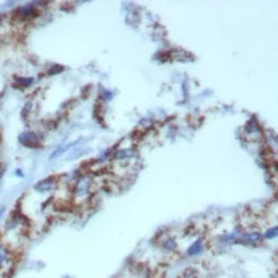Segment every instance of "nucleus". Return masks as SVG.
Instances as JSON below:
<instances>
[{
  "instance_id": "7ed1b4c3",
  "label": "nucleus",
  "mask_w": 278,
  "mask_h": 278,
  "mask_svg": "<svg viewBox=\"0 0 278 278\" xmlns=\"http://www.w3.org/2000/svg\"><path fill=\"white\" fill-rule=\"evenodd\" d=\"M262 240V234L259 232H243L239 239H237V243H242V245H259Z\"/></svg>"
},
{
  "instance_id": "0eeeda50",
  "label": "nucleus",
  "mask_w": 278,
  "mask_h": 278,
  "mask_svg": "<svg viewBox=\"0 0 278 278\" xmlns=\"http://www.w3.org/2000/svg\"><path fill=\"white\" fill-rule=\"evenodd\" d=\"M161 246H162V250H165L167 253H172L177 250V242L170 237H165L164 240H161Z\"/></svg>"
},
{
  "instance_id": "20e7f679",
  "label": "nucleus",
  "mask_w": 278,
  "mask_h": 278,
  "mask_svg": "<svg viewBox=\"0 0 278 278\" xmlns=\"http://www.w3.org/2000/svg\"><path fill=\"white\" fill-rule=\"evenodd\" d=\"M14 16L23 19V21H26V19H29V18L37 16V10H35L34 7H30V5H29V7H21V8H18L16 11H14Z\"/></svg>"
},
{
  "instance_id": "9d476101",
  "label": "nucleus",
  "mask_w": 278,
  "mask_h": 278,
  "mask_svg": "<svg viewBox=\"0 0 278 278\" xmlns=\"http://www.w3.org/2000/svg\"><path fill=\"white\" fill-rule=\"evenodd\" d=\"M16 175H18V177H23L24 174H23V170H19V168H18V170H16Z\"/></svg>"
},
{
  "instance_id": "423d86ee",
  "label": "nucleus",
  "mask_w": 278,
  "mask_h": 278,
  "mask_svg": "<svg viewBox=\"0 0 278 278\" xmlns=\"http://www.w3.org/2000/svg\"><path fill=\"white\" fill-rule=\"evenodd\" d=\"M202 251H204V240L199 239V240H196V242L189 246L186 254H188V256H197V254H200Z\"/></svg>"
},
{
  "instance_id": "9b49d317",
  "label": "nucleus",
  "mask_w": 278,
  "mask_h": 278,
  "mask_svg": "<svg viewBox=\"0 0 278 278\" xmlns=\"http://www.w3.org/2000/svg\"><path fill=\"white\" fill-rule=\"evenodd\" d=\"M4 211H5V207H0V216L4 215Z\"/></svg>"
},
{
  "instance_id": "f257e3e1",
  "label": "nucleus",
  "mask_w": 278,
  "mask_h": 278,
  "mask_svg": "<svg viewBox=\"0 0 278 278\" xmlns=\"http://www.w3.org/2000/svg\"><path fill=\"white\" fill-rule=\"evenodd\" d=\"M13 267V250L0 242V273L8 272Z\"/></svg>"
},
{
  "instance_id": "39448f33",
  "label": "nucleus",
  "mask_w": 278,
  "mask_h": 278,
  "mask_svg": "<svg viewBox=\"0 0 278 278\" xmlns=\"http://www.w3.org/2000/svg\"><path fill=\"white\" fill-rule=\"evenodd\" d=\"M54 186H56V178L50 177V178H45V180H41L40 183H37V184H35V189H37L38 193H46V191L54 189Z\"/></svg>"
},
{
  "instance_id": "f03ea898",
  "label": "nucleus",
  "mask_w": 278,
  "mask_h": 278,
  "mask_svg": "<svg viewBox=\"0 0 278 278\" xmlns=\"http://www.w3.org/2000/svg\"><path fill=\"white\" fill-rule=\"evenodd\" d=\"M19 142L27 148H37L40 146V137L35 132H24L19 135Z\"/></svg>"
},
{
  "instance_id": "1a4fd4ad",
  "label": "nucleus",
  "mask_w": 278,
  "mask_h": 278,
  "mask_svg": "<svg viewBox=\"0 0 278 278\" xmlns=\"http://www.w3.org/2000/svg\"><path fill=\"white\" fill-rule=\"evenodd\" d=\"M276 234H278V229H276V227H270L269 230H266V232H264V236H262V239H266V240H272V239H275V237H276Z\"/></svg>"
},
{
  "instance_id": "6e6552de",
  "label": "nucleus",
  "mask_w": 278,
  "mask_h": 278,
  "mask_svg": "<svg viewBox=\"0 0 278 278\" xmlns=\"http://www.w3.org/2000/svg\"><path fill=\"white\" fill-rule=\"evenodd\" d=\"M29 84H32V78H21V76H16V78H14V86L19 88V89H24Z\"/></svg>"
}]
</instances>
